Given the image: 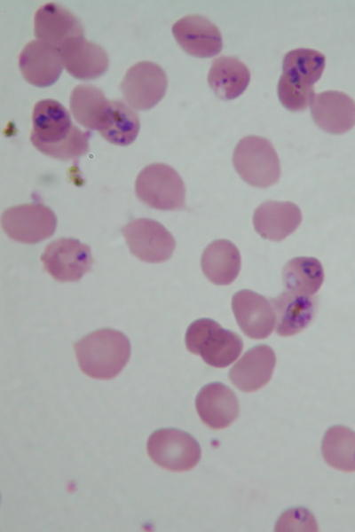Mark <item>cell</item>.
<instances>
[{
  "label": "cell",
  "instance_id": "cell-1",
  "mask_svg": "<svg viewBox=\"0 0 355 532\" xmlns=\"http://www.w3.org/2000/svg\"><path fill=\"white\" fill-rule=\"evenodd\" d=\"M32 122L31 143L43 154L67 160L88 152L90 134L73 123L59 102L50 98L38 101L34 106Z\"/></svg>",
  "mask_w": 355,
  "mask_h": 532
},
{
  "label": "cell",
  "instance_id": "cell-2",
  "mask_svg": "<svg viewBox=\"0 0 355 532\" xmlns=\"http://www.w3.org/2000/svg\"><path fill=\"white\" fill-rule=\"evenodd\" d=\"M74 348L81 371L98 379L116 377L126 365L131 352L128 337L110 328L90 332L75 342Z\"/></svg>",
  "mask_w": 355,
  "mask_h": 532
},
{
  "label": "cell",
  "instance_id": "cell-3",
  "mask_svg": "<svg viewBox=\"0 0 355 532\" xmlns=\"http://www.w3.org/2000/svg\"><path fill=\"white\" fill-rule=\"evenodd\" d=\"M325 64V56L313 49H295L284 56L278 96L287 109L302 111L312 104L313 84L321 77Z\"/></svg>",
  "mask_w": 355,
  "mask_h": 532
},
{
  "label": "cell",
  "instance_id": "cell-4",
  "mask_svg": "<svg viewBox=\"0 0 355 532\" xmlns=\"http://www.w3.org/2000/svg\"><path fill=\"white\" fill-rule=\"evenodd\" d=\"M185 340L191 353L217 368H225L233 363L243 348L242 340L237 333L209 318L193 322L186 330Z\"/></svg>",
  "mask_w": 355,
  "mask_h": 532
},
{
  "label": "cell",
  "instance_id": "cell-5",
  "mask_svg": "<svg viewBox=\"0 0 355 532\" xmlns=\"http://www.w3.org/2000/svg\"><path fill=\"white\" fill-rule=\"evenodd\" d=\"M234 168L248 184L266 188L280 176V160L269 140L257 136H248L240 140L233 156Z\"/></svg>",
  "mask_w": 355,
  "mask_h": 532
},
{
  "label": "cell",
  "instance_id": "cell-6",
  "mask_svg": "<svg viewBox=\"0 0 355 532\" xmlns=\"http://www.w3.org/2000/svg\"><path fill=\"white\" fill-rule=\"evenodd\" d=\"M137 197L150 207L178 210L185 207V188L179 174L164 163H153L138 175Z\"/></svg>",
  "mask_w": 355,
  "mask_h": 532
},
{
  "label": "cell",
  "instance_id": "cell-7",
  "mask_svg": "<svg viewBox=\"0 0 355 532\" xmlns=\"http://www.w3.org/2000/svg\"><path fill=\"white\" fill-rule=\"evenodd\" d=\"M147 454L159 466L173 472L193 468L201 458V447L186 432L163 428L154 432L147 440Z\"/></svg>",
  "mask_w": 355,
  "mask_h": 532
},
{
  "label": "cell",
  "instance_id": "cell-8",
  "mask_svg": "<svg viewBox=\"0 0 355 532\" xmlns=\"http://www.w3.org/2000/svg\"><path fill=\"white\" fill-rule=\"evenodd\" d=\"M54 212L41 203L13 206L2 215V227L13 240L37 243L51 237L56 229Z\"/></svg>",
  "mask_w": 355,
  "mask_h": 532
},
{
  "label": "cell",
  "instance_id": "cell-9",
  "mask_svg": "<svg viewBox=\"0 0 355 532\" xmlns=\"http://www.w3.org/2000/svg\"><path fill=\"white\" fill-rule=\"evenodd\" d=\"M122 232L131 254L146 262H163L176 247L172 234L153 219H134L123 226Z\"/></svg>",
  "mask_w": 355,
  "mask_h": 532
},
{
  "label": "cell",
  "instance_id": "cell-10",
  "mask_svg": "<svg viewBox=\"0 0 355 532\" xmlns=\"http://www.w3.org/2000/svg\"><path fill=\"white\" fill-rule=\"evenodd\" d=\"M168 87L165 71L156 63L140 61L130 66L120 84L128 105L136 110H148L164 97Z\"/></svg>",
  "mask_w": 355,
  "mask_h": 532
},
{
  "label": "cell",
  "instance_id": "cell-11",
  "mask_svg": "<svg viewBox=\"0 0 355 532\" xmlns=\"http://www.w3.org/2000/svg\"><path fill=\"white\" fill-rule=\"evenodd\" d=\"M45 270L57 281L75 282L91 270V248L80 240L61 238L51 242L41 255Z\"/></svg>",
  "mask_w": 355,
  "mask_h": 532
},
{
  "label": "cell",
  "instance_id": "cell-12",
  "mask_svg": "<svg viewBox=\"0 0 355 532\" xmlns=\"http://www.w3.org/2000/svg\"><path fill=\"white\" fill-rule=\"evenodd\" d=\"M172 34L181 48L194 57L210 58L222 50L219 29L201 15L191 14L181 18L174 23Z\"/></svg>",
  "mask_w": 355,
  "mask_h": 532
},
{
  "label": "cell",
  "instance_id": "cell-13",
  "mask_svg": "<svg viewBox=\"0 0 355 532\" xmlns=\"http://www.w3.org/2000/svg\"><path fill=\"white\" fill-rule=\"evenodd\" d=\"M232 309L240 328L248 337L264 339L272 333L276 317L272 303L264 296L241 290L233 296Z\"/></svg>",
  "mask_w": 355,
  "mask_h": 532
},
{
  "label": "cell",
  "instance_id": "cell-14",
  "mask_svg": "<svg viewBox=\"0 0 355 532\" xmlns=\"http://www.w3.org/2000/svg\"><path fill=\"white\" fill-rule=\"evenodd\" d=\"M62 66L59 50L42 40L27 43L19 57L24 79L36 87L53 84L61 74Z\"/></svg>",
  "mask_w": 355,
  "mask_h": 532
},
{
  "label": "cell",
  "instance_id": "cell-15",
  "mask_svg": "<svg viewBox=\"0 0 355 532\" xmlns=\"http://www.w3.org/2000/svg\"><path fill=\"white\" fill-rule=\"evenodd\" d=\"M34 34L59 50L67 42L83 37V28L77 17L67 9L56 3H47L35 14Z\"/></svg>",
  "mask_w": 355,
  "mask_h": 532
},
{
  "label": "cell",
  "instance_id": "cell-16",
  "mask_svg": "<svg viewBox=\"0 0 355 532\" xmlns=\"http://www.w3.org/2000/svg\"><path fill=\"white\" fill-rule=\"evenodd\" d=\"M311 113L315 123L332 134H343L355 125V101L337 90H326L314 96Z\"/></svg>",
  "mask_w": 355,
  "mask_h": 532
},
{
  "label": "cell",
  "instance_id": "cell-17",
  "mask_svg": "<svg viewBox=\"0 0 355 532\" xmlns=\"http://www.w3.org/2000/svg\"><path fill=\"white\" fill-rule=\"evenodd\" d=\"M195 407L202 422L212 429L226 428L240 412L233 391L219 382L208 384L200 390Z\"/></svg>",
  "mask_w": 355,
  "mask_h": 532
},
{
  "label": "cell",
  "instance_id": "cell-18",
  "mask_svg": "<svg viewBox=\"0 0 355 532\" xmlns=\"http://www.w3.org/2000/svg\"><path fill=\"white\" fill-rule=\"evenodd\" d=\"M59 51L63 66L75 78L95 79L108 68L109 59L106 51L99 44L83 37L67 42Z\"/></svg>",
  "mask_w": 355,
  "mask_h": 532
},
{
  "label": "cell",
  "instance_id": "cell-19",
  "mask_svg": "<svg viewBox=\"0 0 355 532\" xmlns=\"http://www.w3.org/2000/svg\"><path fill=\"white\" fill-rule=\"evenodd\" d=\"M275 364L276 356L272 348L258 345L248 349L232 367L229 377L240 390L254 392L270 381Z\"/></svg>",
  "mask_w": 355,
  "mask_h": 532
},
{
  "label": "cell",
  "instance_id": "cell-20",
  "mask_svg": "<svg viewBox=\"0 0 355 532\" xmlns=\"http://www.w3.org/2000/svg\"><path fill=\"white\" fill-rule=\"evenodd\" d=\"M302 222L300 208L292 202L266 201L254 213L253 224L264 239L280 241L293 233Z\"/></svg>",
  "mask_w": 355,
  "mask_h": 532
},
{
  "label": "cell",
  "instance_id": "cell-21",
  "mask_svg": "<svg viewBox=\"0 0 355 532\" xmlns=\"http://www.w3.org/2000/svg\"><path fill=\"white\" fill-rule=\"evenodd\" d=\"M276 317V332L291 336L302 332L312 321L316 301L310 296L285 291L271 300Z\"/></svg>",
  "mask_w": 355,
  "mask_h": 532
},
{
  "label": "cell",
  "instance_id": "cell-22",
  "mask_svg": "<svg viewBox=\"0 0 355 532\" xmlns=\"http://www.w3.org/2000/svg\"><path fill=\"white\" fill-rule=\"evenodd\" d=\"M201 269L213 284L230 285L236 279L241 270L240 252L229 240H215L202 254Z\"/></svg>",
  "mask_w": 355,
  "mask_h": 532
},
{
  "label": "cell",
  "instance_id": "cell-23",
  "mask_svg": "<svg viewBox=\"0 0 355 532\" xmlns=\"http://www.w3.org/2000/svg\"><path fill=\"white\" fill-rule=\"evenodd\" d=\"M250 73L247 66L234 57L222 56L210 66L208 82L215 94L223 99H233L247 89Z\"/></svg>",
  "mask_w": 355,
  "mask_h": 532
},
{
  "label": "cell",
  "instance_id": "cell-24",
  "mask_svg": "<svg viewBox=\"0 0 355 532\" xmlns=\"http://www.w3.org/2000/svg\"><path fill=\"white\" fill-rule=\"evenodd\" d=\"M110 101L104 92L96 86L79 84L70 96V109L75 121L82 126L99 130Z\"/></svg>",
  "mask_w": 355,
  "mask_h": 532
},
{
  "label": "cell",
  "instance_id": "cell-25",
  "mask_svg": "<svg viewBox=\"0 0 355 532\" xmlns=\"http://www.w3.org/2000/svg\"><path fill=\"white\" fill-rule=\"evenodd\" d=\"M139 129L140 121L137 113L122 101L111 100L99 132L106 141L125 146L135 141Z\"/></svg>",
  "mask_w": 355,
  "mask_h": 532
},
{
  "label": "cell",
  "instance_id": "cell-26",
  "mask_svg": "<svg viewBox=\"0 0 355 532\" xmlns=\"http://www.w3.org/2000/svg\"><path fill=\"white\" fill-rule=\"evenodd\" d=\"M282 280L287 291L312 296L323 283L322 265L314 257L293 258L282 270Z\"/></svg>",
  "mask_w": 355,
  "mask_h": 532
},
{
  "label": "cell",
  "instance_id": "cell-27",
  "mask_svg": "<svg viewBox=\"0 0 355 532\" xmlns=\"http://www.w3.org/2000/svg\"><path fill=\"white\" fill-rule=\"evenodd\" d=\"M322 456L331 467L342 472H355V432L343 426L327 430L321 445Z\"/></svg>",
  "mask_w": 355,
  "mask_h": 532
}]
</instances>
